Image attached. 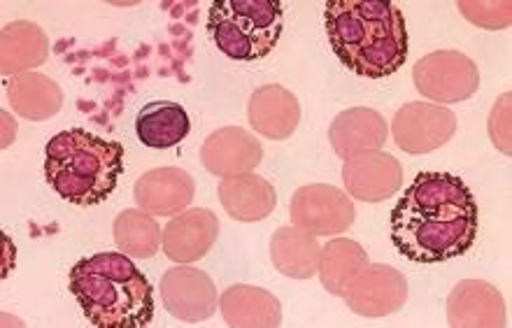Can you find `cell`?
<instances>
[{
	"mask_svg": "<svg viewBox=\"0 0 512 328\" xmlns=\"http://www.w3.org/2000/svg\"><path fill=\"white\" fill-rule=\"evenodd\" d=\"M478 231V203L466 182L450 173H419L391 212L398 254L424 266L464 256Z\"/></svg>",
	"mask_w": 512,
	"mask_h": 328,
	"instance_id": "cell-1",
	"label": "cell"
},
{
	"mask_svg": "<svg viewBox=\"0 0 512 328\" xmlns=\"http://www.w3.org/2000/svg\"><path fill=\"white\" fill-rule=\"evenodd\" d=\"M324 24L333 54L354 75L382 80L408 59L405 17L389 0H329Z\"/></svg>",
	"mask_w": 512,
	"mask_h": 328,
	"instance_id": "cell-2",
	"label": "cell"
},
{
	"mask_svg": "<svg viewBox=\"0 0 512 328\" xmlns=\"http://www.w3.org/2000/svg\"><path fill=\"white\" fill-rule=\"evenodd\" d=\"M70 294L98 328H142L154 317L152 284L122 252L77 261L70 270Z\"/></svg>",
	"mask_w": 512,
	"mask_h": 328,
	"instance_id": "cell-3",
	"label": "cell"
},
{
	"mask_svg": "<svg viewBox=\"0 0 512 328\" xmlns=\"http://www.w3.org/2000/svg\"><path fill=\"white\" fill-rule=\"evenodd\" d=\"M124 173V145L70 128L45 145V177L73 205H98L117 189Z\"/></svg>",
	"mask_w": 512,
	"mask_h": 328,
	"instance_id": "cell-4",
	"label": "cell"
},
{
	"mask_svg": "<svg viewBox=\"0 0 512 328\" xmlns=\"http://www.w3.org/2000/svg\"><path fill=\"white\" fill-rule=\"evenodd\" d=\"M284 10L277 0H215L208 33L219 52L233 61H261L280 42Z\"/></svg>",
	"mask_w": 512,
	"mask_h": 328,
	"instance_id": "cell-5",
	"label": "cell"
},
{
	"mask_svg": "<svg viewBox=\"0 0 512 328\" xmlns=\"http://www.w3.org/2000/svg\"><path fill=\"white\" fill-rule=\"evenodd\" d=\"M415 84L419 94L438 103H459L480 87L478 66L461 52H433L417 61Z\"/></svg>",
	"mask_w": 512,
	"mask_h": 328,
	"instance_id": "cell-6",
	"label": "cell"
},
{
	"mask_svg": "<svg viewBox=\"0 0 512 328\" xmlns=\"http://www.w3.org/2000/svg\"><path fill=\"white\" fill-rule=\"evenodd\" d=\"M291 221L312 235H336L354 224L357 210L343 191L329 184H308L291 198Z\"/></svg>",
	"mask_w": 512,
	"mask_h": 328,
	"instance_id": "cell-7",
	"label": "cell"
},
{
	"mask_svg": "<svg viewBox=\"0 0 512 328\" xmlns=\"http://www.w3.org/2000/svg\"><path fill=\"white\" fill-rule=\"evenodd\" d=\"M454 131H457V117L431 103L403 105L391 121L396 145L408 154H429L443 147Z\"/></svg>",
	"mask_w": 512,
	"mask_h": 328,
	"instance_id": "cell-8",
	"label": "cell"
},
{
	"mask_svg": "<svg viewBox=\"0 0 512 328\" xmlns=\"http://www.w3.org/2000/svg\"><path fill=\"white\" fill-rule=\"evenodd\" d=\"M161 296L170 315L182 322H205L219 305L215 282L196 268L168 270L161 280Z\"/></svg>",
	"mask_w": 512,
	"mask_h": 328,
	"instance_id": "cell-9",
	"label": "cell"
},
{
	"mask_svg": "<svg viewBox=\"0 0 512 328\" xmlns=\"http://www.w3.org/2000/svg\"><path fill=\"white\" fill-rule=\"evenodd\" d=\"M345 187L357 201L380 203L394 196L403 184V168L391 154L368 149L345 159Z\"/></svg>",
	"mask_w": 512,
	"mask_h": 328,
	"instance_id": "cell-10",
	"label": "cell"
},
{
	"mask_svg": "<svg viewBox=\"0 0 512 328\" xmlns=\"http://www.w3.org/2000/svg\"><path fill=\"white\" fill-rule=\"evenodd\" d=\"M343 298L361 317H384L403 308L408 284L394 268L366 266L354 277Z\"/></svg>",
	"mask_w": 512,
	"mask_h": 328,
	"instance_id": "cell-11",
	"label": "cell"
},
{
	"mask_svg": "<svg viewBox=\"0 0 512 328\" xmlns=\"http://www.w3.org/2000/svg\"><path fill=\"white\" fill-rule=\"evenodd\" d=\"M261 156L263 147L256 135L233 126L212 133L201 149L203 166L219 177L252 173V168L259 166Z\"/></svg>",
	"mask_w": 512,
	"mask_h": 328,
	"instance_id": "cell-12",
	"label": "cell"
},
{
	"mask_svg": "<svg viewBox=\"0 0 512 328\" xmlns=\"http://www.w3.org/2000/svg\"><path fill=\"white\" fill-rule=\"evenodd\" d=\"M219 238V221L210 210H187L163 228V252L175 263H194L210 252Z\"/></svg>",
	"mask_w": 512,
	"mask_h": 328,
	"instance_id": "cell-13",
	"label": "cell"
},
{
	"mask_svg": "<svg viewBox=\"0 0 512 328\" xmlns=\"http://www.w3.org/2000/svg\"><path fill=\"white\" fill-rule=\"evenodd\" d=\"M194 180L182 168L149 170L135 182V203L149 215H180L194 198Z\"/></svg>",
	"mask_w": 512,
	"mask_h": 328,
	"instance_id": "cell-14",
	"label": "cell"
},
{
	"mask_svg": "<svg viewBox=\"0 0 512 328\" xmlns=\"http://www.w3.org/2000/svg\"><path fill=\"white\" fill-rule=\"evenodd\" d=\"M452 326H503L506 308L503 298L492 284L468 280L454 287L447 303Z\"/></svg>",
	"mask_w": 512,
	"mask_h": 328,
	"instance_id": "cell-15",
	"label": "cell"
},
{
	"mask_svg": "<svg viewBox=\"0 0 512 328\" xmlns=\"http://www.w3.org/2000/svg\"><path fill=\"white\" fill-rule=\"evenodd\" d=\"M301 108L296 96L280 84H266L250 98V124L270 140H284L296 131Z\"/></svg>",
	"mask_w": 512,
	"mask_h": 328,
	"instance_id": "cell-16",
	"label": "cell"
},
{
	"mask_svg": "<svg viewBox=\"0 0 512 328\" xmlns=\"http://www.w3.org/2000/svg\"><path fill=\"white\" fill-rule=\"evenodd\" d=\"M219 201L233 219L252 224V221L266 219L275 210L277 194L268 180L254 173H245L224 177V182L219 184Z\"/></svg>",
	"mask_w": 512,
	"mask_h": 328,
	"instance_id": "cell-17",
	"label": "cell"
},
{
	"mask_svg": "<svg viewBox=\"0 0 512 328\" xmlns=\"http://www.w3.org/2000/svg\"><path fill=\"white\" fill-rule=\"evenodd\" d=\"M331 145L340 159L378 149L387 140V121L368 108H354L338 114L329 131Z\"/></svg>",
	"mask_w": 512,
	"mask_h": 328,
	"instance_id": "cell-18",
	"label": "cell"
},
{
	"mask_svg": "<svg viewBox=\"0 0 512 328\" xmlns=\"http://www.w3.org/2000/svg\"><path fill=\"white\" fill-rule=\"evenodd\" d=\"M191 131V121L187 110L180 103L154 101L135 117V133L145 147L168 149L180 145Z\"/></svg>",
	"mask_w": 512,
	"mask_h": 328,
	"instance_id": "cell-19",
	"label": "cell"
},
{
	"mask_svg": "<svg viewBox=\"0 0 512 328\" xmlns=\"http://www.w3.org/2000/svg\"><path fill=\"white\" fill-rule=\"evenodd\" d=\"M319 242L315 235L298 226H284L270 240L275 268L291 280H308L319 268Z\"/></svg>",
	"mask_w": 512,
	"mask_h": 328,
	"instance_id": "cell-20",
	"label": "cell"
},
{
	"mask_svg": "<svg viewBox=\"0 0 512 328\" xmlns=\"http://www.w3.org/2000/svg\"><path fill=\"white\" fill-rule=\"evenodd\" d=\"M222 315L229 326L254 328V326H280L282 324V308L280 301L266 289L256 287H231L224 291Z\"/></svg>",
	"mask_w": 512,
	"mask_h": 328,
	"instance_id": "cell-21",
	"label": "cell"
},
{
	"mask_svg": "<svg viewBox=\"0 0 512 328\" xmlns=\"http://www.w3.org/2000/svg\"><path fill=\"white\" fill-rule=\"evenodd\" d=\"M14 112L26 119H47L59 112L63 96L59 84L38 73H24L14 77L7 89Z\"/></svg>",
	"mask_w": 512,
	"mask_h": 328,
	"instance_id": "cell-22",
	"label": "cell"
},
{
	"mask_svg": "<svg viewBox=\"0 0 512 328\" xmlns=\"http://www.w3.org/2000/svg\"><path fill=\"white\" fill-rule=\"evenodd\" d=\"M368 266L364 247L354 240H331L319 254V277L333 296H345L361 270Z\"/></svg>",
	"mask_w": 512,
	"mask_h": 328,
	"instance_id": "cell-23",
	"label": "cell"
},
{
	"mask_svg": "<svg viewBox=\"0 0 512 328\" xmlns=\"http://www.w3.org/2000/svg\"><path fill=\"white\" fill-rule=\"evenodd\" d=\"M49 42L38 26L19 24L3 28V73L14 75L24 70L42 66L47 61Z\"/></svg>",
	"mask_w": 512,
	"mask_h": 328,
	"instance_id": "cell-24",
	"label": "cell"
},
{
	"mask_svg": "<svg viewBox=\"0 0 512 328\" xmlns=\"http://www.w3.org/2000/svg\"><path fill=\"white\" fill-rule=\"evenodd\" d=\"M161 228L142 210H124L115 219V242L119 252L133 259H152L161 245Z\"/></svg>",
	"mask_w": 512,
	"mask_h": 328,
	"instance_id": "cell-25",
	"label": "cell"
}]
</instances>
